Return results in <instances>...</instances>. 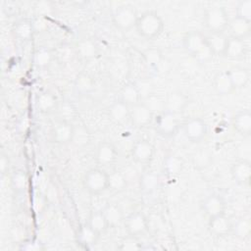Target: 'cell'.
I'll return each instance as SVG.
<instances>
[{"label":"cell","instance_id":"7a4b0ae2","mask_svg":"<svg viewBox=\"0 0 251 251\" xmlns=\"http://www.w3.org/2000/svg\"><path fill=\"white\" fill-rule=\"evenodd\" d=\"M135 29L141 37L151 40L162 33L164 29V21L157 12L146 11L139 15Z\"/></svg>","mask_w":251,"mask_h":251},{"label":"cell","instance_id":"74e56055","mask_svg":"<svg viewBox=\"0 0 251 251\" xmlns=\"http://www.w3.org/2000/svg\"><path fill=\"white\" fill-rule=\"evenodd\" d=\"M143 59L149 68H157L162 61V52L157 47H149L143 52Z\"/></svg>","mask_w":251,"mask_h":251},{"label":"cell","instance_id":"83f0119b","mask_svg":"<svg viewBox=\"0 0 251 251\" xmlns=\"http://www.w3.org/2000/svg\"><path fill=\"white\" fill-rule=\"evenodd\" d=\"M227 74L234 89H240L247 85L250 80L249 71L241 66H234L227 70Z\"/></svg>","mask_w":251,"mask_h":251},{"label":"cell","instance_id":"8fae6325","mask_svg":"<svg viewBox=\"0 0 251 251\" xmlns=\"http://www.w3.org/2000/svg\"><path fill=\"white\" fill-rule=\"evenodd\" d=\"M75 127L71 122L60 121L51 129V138L57 144H68L73 141Z\"/></svg>","mask_w":251,"mask_h":251},{"label":"cell","instance_id":"ba28073f","mask_svg":"<svg viewBox=\"0 0 251 251\" xmlns=\"http://www.w3.org/2000/svg\"><path fill=\"white\" fill-rule=\"evenodd\" d=\"M129 121L135 127L145 128L153 123L154 113L143 101H141L130 107Z\"/></svg>","mask_w":251,"mask_h":251},{"label":"cell","instance_id":"b9f144b4","mask_svg":"<svg viewBox=\"0 0 251 251\" xmlns=\"http://www.w3.org/2000/svg\"><path fill=\"white\" fill-rule=\"evenodd\" d=\"M58 111H59V114L62 118L61 121H68L70 122V118L72 119L75 113V107L71 104V103H68V102H65L63 103L61 106L58 105Z\"/></svg>","mask_w":251,"mask_h":251},{"label":"cell","instance_id":"7402d4cb","mask_svg":"<svg viewBox=\"0 0 251 251\" xmlns=\"http://www.w3.org/2000/svg\"><path fill=\"white\" fill-rule=\"evenodd\" d=\"M104 217L108 223L109 228L119 226L125 221L124 212L121 206L115 202L107 203L102 209Z\"/></svg>","mask_w":251,"mask_h":251},{"label":"cell","instance_id":"484cf974","mask_svg":"<svg viewBox=\"0 0 251 251\" xmlns=\"http://www.w3.org/2000/svg\"><path fill=\"white\" fill-rule=\"evenodd\" d=\"M139 188L145 193H152L156 191L160 185V176L154 170L144 172L138 180Z\"/></svg>","mask_w":251,"mask_h":251},{"label":"cell","instance_id":"e0dca14e","mask_svg":"<svg viewBox=\"0 0 251 251\" xmlns=\"http://www.w3.org/2000/svg\"><path fill=\"white\" fill-rule=\"evenodd\" d=\"M35 32V25L29 19L24 18L17 21L12 28V33L15 38L22 42H26L32 39Z\"/></svg>","mask_w":251,"mask_h":251},{"label":"cell","instance_id":"ab89813d","mask_svg":"<svg viewBox=\"0 0 251 251\" xmlns=\"http://www.w3.org/2000/svg\"><path fill=\"white\" fill-rule=\"evenodd\" d=\"M118 248L122 251H137L142 249V244L139 242L138 237L127 234L119 243Z\"/></svg>","mask_w":251,"mask_h":251},{"label":"cell","instance_id":"ffe728a7","mask_svg":"<svg viewBox=\"0 0 251 251\" xmlns=\"http://www.w3.org/2000/svg\"><path fill=\"white\" fill-rule=\"evenodd\" d=\"M246 51L247 47L243 39L228 36L223 56L230 60H239L245 56Z\"/></svg>","mask_w":251,"mask_h":251},{"label":"cell","instance_id":"603a6c76","mask_svg":"<svg viewBox=\"0 0 251 251\" xmlns=\"http://www.w3.org/2000/svg\"><path fill=\"white\" fill-rule=\"evenodd\" d=\"M119 99L128 107H132L142 101V96L136 83L127 82L121 88Z\"/></svg>","mask_w":251,"mask_h":251},{"label":"cell","instance_id":"52a82bcc","mask_svg":"<svg viewBox=\"0 0 251 251\" xmlns=\"http://www.w3.org/2000/svg\"><path fill=\"white\" fill-rule=\"evenodd\" d=\"M184 136L193 143L202 141L208 133V126L201 118H190L182 124Z\"/></svg>","mask_w":251,"mask_h":251},{"label":"cell","instance_id":"d590c367","mask_svg":"<svg viewBox=\"0 0 251 251\" xmlns=\"http://www.w3.org/2000/svg\"><path fill=\"white\" fill-rule=\"evenodd\" d=\"M213 160V155L208 148H201L197 150L192 157V162L195 168L202 170L210 166Z\"/></svg>","mask_w":251,"mask_h":251},{"label":"cell","instance_id":"44dd1931","mask_svg":"<svg viewBox=\"0 0 251 251\" xmlns=\"http://www.w3.org/2000/svg\"><path fill=\"white\" fill-rule=\"evenodd\" d=\"M232 126L236 132L243 136H249L251 133V112L248 109L237 112L231 120Z\"/></svg>","mask_w":251,"mask_h":251},{"label":"cell","instance_id":"d6a6232c","mask_svg":"<svg viewBox=\"0 0 251 251\" xmlns=\"http://www.w3.org/2000/svg\"><path fill=\"white\" fill-rule=\"evenodd\" d=\"M127 187V179L126 175L121 171H112L108 173V190L120 193Z\"/></svg>","mask_w":251,"mask_h":251},{"label":"cell","instance_id":"4dcf8cb0","mask_svg":"<svg viewBox=\"0 0 251 251\" xmlns=\"http://www.w3.org/2000/svg\"><path fill=\"white\" fill-rule=\"evenodd\" d=\"M206 37L213 55L223 56L227 41V36L225 34V32L209 33L208 35H206Z\"/></svg>","mask_w":251,"mask_h":251},{"label":"cell","instance_id":"5b68a950","mask_svg":"<svg viewBox=\"0 0 251 251\" xmlns=\"http://www.w3.org/2000/svg\"><path fill=\"white\" fill-rule=\"evenodd\" d=\"M154 128L156 132L162 137L175 136L180 126L179 120L176 115L167 111H163L154 117Z\"/></svg>","mask_w":251,"mask_h":251},{"label":"cell","instance_id":"cb8c5ba5","mask_svg":"<svg viewBox=\"0 0 251 251\" xmlns=\"http://www.w3.org/2000/svg\"><path fill=\"white\" fill-rule=\"evenodd\" d=\"M213 88L215 92L220 96L229 95L235 90L227 74V71H222L216 74L213 79Z\"/></svg>","mask_w":251,"mask_h":251},{"label":"cell","instance_id":"f1b7e54d","mask_svg":"<svg viewBox=\"0 0 251 251\" xmlns=\"http://www.w3.org/2000/svg\"><path fill=\"white\" fill-rule=\"evenodd\" d=\"M94 85L95 81L89 74L80 73L75 79L74 88L77 95L86 96L93 91Z\"/></svg>","mask_w":251,"mask_h":251},{"label":"cell","instance_id":"7bdbcfd3","mask_svg":"<svg viewBox=\"0 0 251 251\" xmlns=\"http://www.w3.org/2000/svg\"><path fill=\"white\" fill-rule=\"evenodd\" d=\"M0 171L2 175H5L8 171V157L5 154L1 155L0 159Z\"/></svg>","mask_w":251,"mask_h":251},{"label":"cell","instance_id":"ac0fdd59","mask_svg":"<svg viewBox=\"0 0 251 251\" xmlns=\"http://www.w3.org/2000/svg\"><path fill=\"white\" fill-rule=\"evenodd\" d=\"M75 50L78 58L83 61H89L98 55L99 47L94 39L85 37L76 42Z\"/></svg>","mask_w":251,"mask_h":251},{"label":"cell","instance_id":"6da1fadb","mask_svg":"<svg viewBox=\"0 0 251 251\" xmlns=\"http://www.w3.org/2000/svg\"><path fill=\"white\" fill-rule=\"evenodd\" d=\"M182 45L186 53L199 63H207L214 57L207 37L201 31L192 30L187 32L183 36Z\"/></svg>","mask_w":251,"mask_h":251},{"label":"cell","instance_id":"3957f363","mask_svg":"<svg viewBox=\"0 0 251 251\" xmlns=\"http://www.w3.org/2000/svg\"><path fill=\"white\" fill-rule=\"evenodd\" d=\"M229 20L228 13L222 6L209 7L203 17L204 25L210 33L225 32L227 29Z\"/></svg>","mask_w":251,"mask_h":251},{"label":"cell","instance_id":"277c9868","mask_svg":"<svg viewBox=\"0 0 251 251\" xmlns=\"http://www.w3.org/2000/svg\"><path fill=\"white\" fill-rule=\"evenodd\" d=\"M82 184L89 194H101L105 190H108V173L101 168L90 169L85 173Z\"/></svg>","mask_w":251,"mask_h":251},{"label":"cell","instance_id":"f35d334b","mask_svg":"<svg viewBox=\"0 0 251 251\" xmlns=\"http://www.w3.org/2000/svg\"><path fill=\"white\" fill-rule=\"evenodd\" d=\"M27 184L26 174L22 170H17L11 176V185L17 192H23Z\"/></svg>","mask_w":251,"mask_h":251},{"label":"cell","instance_id":"1f68e13d","mask_svg":"<svg viewBox=\"0 0 251 251\" xmlns=\"http://www.w3.org/2000/svg\"><path fill=\"white\" fill-rule=\"evenodd\" d=\"M36 107L39 112L43 114H49L58 108V102L56 97L51 92L44 91L37 95Z\"/></svg>","mask_w":251,"mask_h":251},{"label":"cell","instance_id":"30bf717a","mask_svg":"<svg viewBox=\"0 0 251 251\" xmlns=\"http://www.w3.org/2000/svg\"><path fill=\"white\" fill-rule=\"evenodd\" d=\"M155 153L154 145L147 139H139L131 147L132 159L139 164H148L152 161Z\"/></svg>","mask_w":251,"mask_h":251},{"label":"cell","instance_id":"8d00e7d4","mask_svg":"<svg viewBox=\"0 0 251 251\" xmlns=\"http://www.w3.org/2000/svg\"><path fill=\"white\" fill-rule=\"evenodd\" d=\"M53 60V54L52 52L47 48H39L37 49L32 57L33 64L39 68V69H45L50 66L51 62Z\"/></svg>","mask_w":251,"mask_h":251},{"label":"cell","instance_id":"8992f818","mask_svg":"<svg viewBox=\"0 0 251 251\" xmlns=\"http://www.w3.org/2000/svg\"><path fill=\"white\" fill-rule=\"evenodd\" d=\"M138 17L139 15L132 5H122L113 14V24L120 30L127 31L135 28Z\"/></svg>","mask_w":251,"mask_h":251},{"label":"cell","instance_id":"9a60e30c","mask_svg":"<svg viewBox=\"0 0 251 251\" xmlns=\"http://www.w3.org/2000/svg\"><path fill=\"white\" fill-rule=\"evenodd\" d=\"M232 222L225 214H221L212 218H209L208 228L209 231L217 237H225L231 231Z\"/></svg>","mask_w":251,"mask_h":251},{"label":"cell","instance_id":"4316f807","mask_svg":"<svg viewBox=\"0 0 251 251\" xmlns=\"http://www.w3.org/2000/svg\"><path fill=\"white\" fill-rule=\"evenodd\" d=\"M227 29L230 32V36L244 40L251 32V23L234 17L229 20Z\"/></svg>","mask_w":251,"mask_h":251},{"label":"cell","instance_id":"836d02e7","mask_svg":"<svg viewBox=\"0 0 251 251\" xmlns=\"http://www.w3.org/2000/svg\"><path fill=\"white\" fill-rule=\"evenodd\" d=\"M183 168L182 160L174 154L167 155L163 161V172L168 176H177Z\"/></svg>","mask_w":251,"mask_h":251},{"label":"cell","instance_id":"d6986e66","mask_svg":"<svg viewBox=\"0 0 251 251\" xmlns=\"http://www.w3.org/2000/svg\"><path fill=\"white\" fill-rule=\"evenodd\" d=\"M130 107L122 102L120 99L114 101L108 108L107 114L109 119L118 125H123L129 121Z\"/></svg>","mask_w":251,"mask_h":251},{"label":"cell","instance_id":"5bb4252c","mask_svg":"<svg viewBox=\"0 0 251 251\" xmlns=\"http://www.w3.org/2000/svg\"><path fill=\"white\" fill-rule=\"evenodd\" d=\"M188 105V98L181 92L173 91L164 99V111L178 116L183 113Z\"/></svg>","mask_w":251,"mask_h":251},{"label":"cell","instance_id":"2e32d148","mask_svg":"<svg viewBox=\"0 0 251 251\" xmlns=\"http://www.w3.org/2000/svg\"><path fill=\"white\" fill-rule=\"evenodd\" d=\"M118 158L116 147L110 142L100 143L95 151V160L102 167L112 166Z\"/></svg>","mask_w":251,"mask_h":251},{"label":"cell","instance_id":"4fadbf2b","mask_svg":"<svg viewBox=\"0 0 251 251\" xmlns=\"http://www.w3.org/2000/svg\"><path fill=\"white\" fill-rule=\"evenodd\" d=\"M201 209L208 218H212L221 214H225L226 202L220 194L213 193L208 195L201 202Z\"/></svg>","mask_w":251,"mask_h":251},{"label":"cell","instance_id":"e575fe53","mask_svg":"<svg viewBox=\"0 0 251 251\" xmlns=\"http://www.w3.org/2000/svg\"><path fill=\"white\" fill-rule=\"evenodd\" d=\"M87 225H89L95 231H97L99 234L104 233L108 228V223L104 217V214L102 210H94L91 211L87 217V220L85 222Z\"/></svg>","mask_w":251,"mask_h":251},{"label":"cell","instance_id":"d4e9b609","mask_svg":"<svg viewBox=\"0 0 251 251\" xmlns=\"http://www.w3.org/2000/svg\"><path fill=\"white\" fill-rule=\"evenodd\" d=\"M101 234L95 231L86 223L81 225L76 231V241L83 247H90L97 243Z\"/></svg>","mask_w":251,"mask_h":251},{"label":"cell","instance_id":"60d3db41","mask_svg":"<svg viewBox=\"0 0 251 251\" xmlns=\"http://www.w3.org/2000/svg\"><path fill=\"white\" fill-rule=\"evenodd\" d=\"M235 17L251 23V0H241L237 3Z\"/></svg>","mask_w":251,"mask_h":251},{"label":"cell","instance_id":"9c48e42d","mask_svg":"<svg viewBox=\"0 0 251 251\" xmlns=\"http://www.w3.org/2000/svg\"><path fill=\"white\" fill-rule=\"evenodd\" d=\"M125 229L127 234L139 237L148 230V222L141 212H134L128 215L125 221Z\"/></svg>","mask_w":251,"mask_h":251},{"label":"cell","instance_id":"f546056e","mask_svg":"<svg viewBox=\"0 0 251 251\" xmlns=\"http://www.w3.org/2000/svg\"><path fill=\"white\" fill-rule=\"evenodd\" d=\"M238 239H247L251 235V220L249 217H239L231 224V231Z\"/></svg>","mask_w":251,"mask_h":251},{"label":"cell","instance_id":"7c38bea8","mask_svg":"<svg viewBox=\"0 0 251 251\" xmlns=\"http://www.w3.org/2000/svg\"><path fill=\"white\" fill-rule=\"evenodd\" d=\"M230 176L239 185H247L251 178V163L249 160L237 159L230 167Z\"/></svg>","mask_w":251,"mask_h":251}]
</instances>
